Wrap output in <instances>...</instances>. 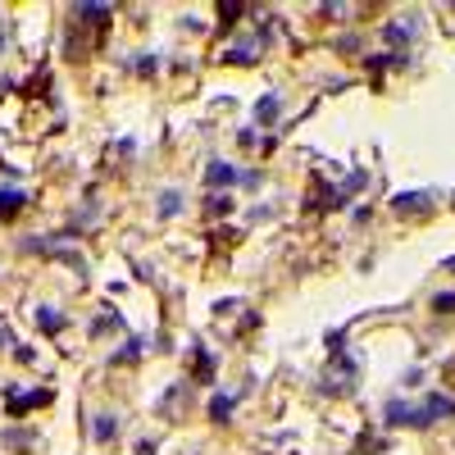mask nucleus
<instances>
[{"mask_svg":"<svg viewBox=\"0 0 455 455\" xmlns=\"http://www.w3.org/2000/svg\"><path fill=\"white\" fill-rule=\"evenodd\" d=\"M119 428H123V424H119V414H109V410H105V414H96L91 437H96V441H114V437H119Z\"/></svg>","mask_w":455,"mask_h":455,"instance_id":"6","label":"nucleus"},{"mask_svg":"<svg viewBox=\"0 0 455 455\" xmlns=\"http://www.w3.org/2000/svg\"><path fill=\"white\" fill-rule=\"evenodd\" d=\"M414 28H419V19H410V23H387L383 36H387L391 46H401V41H410V36H414Z\"/></svg>","mask_w":455,"mask_h":455,"instance_id":"12","label":"nucleus"},{"mask_svg":"<svg viewBox=\"0 0 455 455\" xmlns=\"http://www.w3.org/2000/svg\"><path fill=\"white\" fill-rule=\"evenodd\" d=\"M241 9H246V5H219V19H224V28H232V23H237Z\"/></svg>","mask_w":455,"mask_h":455,"instance_id":"20","label":"nucleus"},{"mask_svg":"<svg viewBox=\"0 0 455 455\" xmlns=\"http://www.w3.org/2000/svg\"><path fill=\"white\" fill-rule=\"evenodd\" d=\"M433 310H437V314H455V291H437V296H433Z\"/></svg>","mask_w":455,"mask_h":455,"instance_id":"17","label":"nucleus"},{"mask_svg":"<svg viewBox=\"0 0 455 455\" xmlns=\"http://www.w3.org/2000/svg\"><path fill=\"white\" fill-rule=\"evenodd\" d=\"M0 441H5L9 451H28L36 437H32V433H0Z\"/></svg>","mask_w":455,"mask_h":455,"instance_id":"15","label":"nucleus"},{"mask_svg":"<svg viewBox=\"0 0 455 455\" xmlns=\"http://www.w3.org/2000/svg\"><path fill=\"white\" fill-rule=\"evenodd\" d=\"M446 269H455V260H446Z\"/></svg>","mask_w":455,"mask_h":455,"instance_id":"24","label":"nucleus"},{"mask_svg":"<svg viewBox=\"0 0 455 455\" xmlns=\"http://www.w3.org/2000/svg\"><path fill=\"white\" fill-rule=\"evenodd\" d=\"M205 205H210V214H228V210H232V196H228V191H224V196L214 191V196H210V201H205Z\"/></svg>","mask_w":455,"mask_h":455,"instance_id":"19","label":"nucleus"},{"mask_svg":"<svg viewBox=\"0 0 455 455\" xmlns=\"http://www.w3.org/2000/svg\"><path fill=\"white\" fill-rule=\"evenodd\" d=\"M14 346V333H9V328H0V351H9Z\"/></svg>","mask_w":455,"mask_h":455,"instance_id":"22","label":"nucleus"},{"mask_svg":"<svg viewBox=\"0 0 455 455\" xmlns=\"http://www.w3.org/2000/svg\"><path fill=\"white\" fill-rule=\"evenodd\" d=\"M109 14H114L109 5H73V19H82V23H96V28H101V23H109Z\"/></svg>","mask_w":455,"mask_h":455,"instance_id":"9","label":"nucleus"},{"mask_svg":"<svg viewBox=\"0 0 455 455\" xmlns=\"http://www.w3.org/2000/svg\"><path fill=\"white\" fill-rule=\"evenodd\" d=\"M278 114H282V96H260V101H255V123H260V128H269V123H278Z\"/></svg>","mask_w":455,"mask_h":455,"instance_id":"4","label":"nucleus"},{"mask_svg":"<svg viewBox=\"0 0 455 455\" xmlns=\"http://www.w3.org/2000/svg\"><path fill=\"white\" fill-rule=\"evenodd\" d=\"M205 182L219 191V187H232V182H241V174L228 164V159H210V169H205Z\"/></svg>","mask_w":455,"mask_h":455,"instance_id":"2","label":"nucleus"},{"mask_svg":"<svg viewBox=\"0 0 455 455\" xmlns=\"http://www.w3.org/2000/svg\"><path fill=\"white\" fill-rule=\"evenodd\" d=\"M132 69H137L141 78H146V73H155V69H159V59H155V55H141V59H137V64H132Z\"/></svg>","mask_w":455,"mask_h":455,"instance_id":"21","label":"nucleus"},{"mask_svg":"<svg viewBox=\"0 0 455 455\" xmlns=\"http://www.w3.org/2000/svg\"><path fill=\"white\" fill-rule=\"evenodd\" d=\"M109 328H123V314H114V310H109V314H101V319L91 324V333H109Z\"/></svg>","mask_w":455,"mask_h":455,"instance_id":"16","label":"nucleus"},{"mask_svg":"<svg viewBox=\"0 0 455 455\" xmlns=\"http://www.w3.org/2000/svg\"><path fill=\"white\" fill-rule=\"evenodd\" d=\"M0 51H5V32H0Z\"/></svg>","mask_w":455,"mask_h":455,"instance_id":"23","label":"nucleus"},{"mask_svg":"<svg viewBox=\"0 0 455 455\" xmlns=\"http://www.w3.org/2000/svg\"><path fill=\"white\" fill-rule=\"evenodd\" d=\"M141 346H146V341H137V337H132L128 346H123V351L114 355V364H128V360H137V355H141Z\"/></svg>","mask_w":455,"mask_h":455,"instance_id":"18","label":"nucleus"},{"mask_svg":"<svg viewBox=\"0 0 455 455\" xmlns=\"http://www.w3.org/2000/svg\"><path fill=\"white\" fill-rule=\"evenodd\" d=\"M383 424L428 428V414H424V405H410V401H387V405H383Z\"/></svg>","mask_w":455,"mask_h":455,"instance_id":"1","label":"nucleus"},{"mask_svg":"<svg viewBox=\"0 0 455 455\" xmlns=\"http://www.w3.org/2000/svg\"><path fill=\"white\" fill-rule=\"evenodd\" d=\"M424 414H428V424H433V419H455V396H441V391H433V396L424 401Z\"/></svg>","mask_w":455,"mask_h":455,"instance_id":"3","label":"nucleus"},{"mask_svg":"<svg viewBox=\"0 0 455 455\" xmlns=\"http://www.w3.org/2000/svg\"><path fill=\"white\" fill-rule=\"evenodd\" d=\"M196 378H201V383H210V378H214V355L210 351H196Z\"/></svg>","mask_w":455,"mask_h":455,"instance_id":"14","label":"nucleus"},{"mask_svg":"<svg viewBox=\"0 0 455 455\" xmlns=\"http://www.w3.org/2000/svg\"><path fill=\"white\" fill-rule=\"evenodd\" d=\"M23 205H28V196H23L19 187H0V219H14Z\"/></svg>","mask_w":455,"mask_h":455,"instance_id":"7","label":"nucleus"},{"mask_svg":"<svg viewBox=\"0 0 455 455\" xmlns=\"http://www.w3.org/2000/svg\"><path fill=\"white\" fill-rule=\"evenodd\" d=\"M51 401V387H36V391H28V396H14L9 401V414H28L32 405H46Z\"/></svg>","mask_w":455,"mask_h":455,"instance_id":"8","label":"nucleus"},{"mask_svg":"<svg viewBox=\"0 0 455 455\" xmlns=\"http://www.w3.org/2000/svg\"><path fill=\"white\" fill-rule=\"evenodd\" d=\"M36 328H41V333H59V328H64V314H55L51 305H41V310H36Z\"/></svg>","mask_w":455,"mask_h":455,"instance_id":"13","label":"nucleus"},{"mask_svg":"<svg viewBox=\"0 0 455 455\" xmlns=\"http://www.w3.org/2000/svg\"><path fill=\"white\" fill-rule=\"evenodd\" d=\"M428 201H433L428 191H401V196H391V210H401V214H410V210H428Z\"/></svg>","mask_w":455,"mask_h":455,"instance_id":"5","label":"nucleus"},{"mask_svg":"<svg viewBox=\"0 0 455 455\" xmlns=\"http://www.w3.org/2000/svg\"><path fill=\"white\" fill-rule=\"evenodd\" d=\"M232 410H237V401H232V396H224V391H214V396H210V419L214 424H228Z\"/></svg>","mask_w":455,"mask_h":455,"instance_id":"10","label":"nucleus"},{"mask_svg":"<svg viewBox=\"0 0 455 455\" xmlns=\"http://www.w3.org/2000/svg\"><path fill=\"white\" fill-rule=\"evenodd\" d=\"M182 210V191H174V187H169V191H159V205H155V214L159 219H174Z\"/></svg>","mask_w":455,"mask_h":455,"instance_id":"11","label":"nucleus"}]
</instances>
